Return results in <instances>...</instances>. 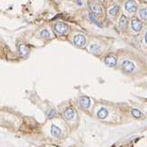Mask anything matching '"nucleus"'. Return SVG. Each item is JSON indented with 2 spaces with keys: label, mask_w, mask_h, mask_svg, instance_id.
<instances>
[{
  "label": "nucleus",
  "mask_w": 147,
  "mask_h": 147,
  "mask_svg": "<svg viewBox=\"0 0 147 147\" xmlns=\"http://www.w3.org/2000/svg\"><path fill=\"white\" fill-rule=\"evenodd\" d=\"M54 30L60 35H65L69 33V26L64 23H57L54 26Z\"/></svg>",
  "instance_id": "obj_1"
},
{
  "label": "nucleus",
  "mask_w": 147,
  "mask_h": 147,
  "mask_svg": "<svg viewBox=\"0 0 147 147\" xmlns=\"http://www.w3.org/2000/svg\"><path fill=\"white\" fill-rule=\"evenodd\" d=\"M134 68H135V66L133 61H128V60L123 61L122 69L125 73H132L134 70Z\"/></svg>",
  "instance_id": "obj_2"
},
{
  "label": "nucleus",
  "mask_w": 147,
  "mask_h": 147,
  "mask_svg": "<svg viewBox=\"0 0 147 147\" xmlns=\"http://www.w3.org/2000/svg\"><path fill=\"white\" fill-rule=\"evenodd\" d=\"M124 7H125V10H126L128 13L133 14V13H135L136 9H137V4H136L135 1H133V0H128V1H126V3H125Z\"/></svg>",
  "instance_id": "obj_3"
},
{
  "label": "nucleus",
  "mask_w": 147,
  "mask_h": 147,
  "mask_svg": "<svg viewBox=\"0 0 147 147\" xmlns=\"http://www.w3.org/2000/svg\"><path fill=\"white\" fill-rule=\"evenodd\" d=\"M73 43L79 47H83L86 43V37L83 34H77L73 39Z\"/></svg>",
  "instance_id": "obj_4"
},
{
  "label": "nucleus",
  "mask_w": 147,
  "mask_h": 147,
  "mask_svg": "<svg viewBox=\"0 0 147 147\" xmlns=\"http://www.w3.org/2000/svg\"><path fill=\"white\" fill-rule=\"evenodd\" d=\"M131 26H132V29L134 31V32H140L141 29H142V23H141V21H139L138 19H133L131 22Z\"/></svg>",
  "instance_id": "obj_5"
},
{
  "label": "nucleus",
  "mask_w": 147,
  "mask_h": 147,
  "mask_svg": "<svg viewBox=\"0 0 147 147\" xmlns=\"http://www.w3.org/2000/svg\"><path fill=\"white\" fill-rule=\"evenodd\" d=\"M79 105L83 108H88L90 106V99L87 97H82L79 98Z\"/></svg>",
  "instance_id": "obj_6"
},
{
  "label": "nucleus",
  "mask_w": 147,
  "mask_h": 147,
  "mask_svg": "<svg viewBox=\"0 0 147 147\" xmlns=\"http://www.w3.org/2000/svg\"><path fill=\"white\" fill-rule=\"evenodd\" d=\"M18 52L21 56H26L29 53V48L25 44H20L18 46Z\"/></svg>",
  "instance_id": "obj_7"
},
{
  "label": "nucleus",
  "mask_w": 147,
  "mask_h": 147,
  "mask_svg": "<svg viewBox=\"0 0 147 147\" xmlns=\"http://www.w3.org/2000/svg\"><path fill=\"white\" fill-rule=\"evenodd\" d=\"M64 116L67 120H71L75 116V111L72 108H67L64 111Z\"/></svg>",
  "instance_id": "obj_8"
},
{
  "label": "nucleus",
  "mask_w": 147,
  "mask_h": 147,
  "mask_svg": "<svg viewBox=\"0 0 147 147\" xmlns=\"http://www.w3.org/2000/svg\"><path fill=\"white\" fill-rule=\"evenodd\" d=\"M105 63L108 67H114L116 64V59L113 56H107L105 59Z\"/></svg>",
  "instance_id": "obj_9"
},
{
  "label": "nucleus",
  "mask_w": 147,
  "mask_h": 147,
  "mask_svg": "<svg viewBox=\"0 0 147 147\" xmlns=\"http://www.w3.org/2000/svg\"><path fill=\"white\" fill-rule=\"evenodd\" d=\"M119 27L121 30H125V28H126L127 26V18H126V16H121V18H120V21H119Z\"/></svg>",
  "instance_id": "obj_10"
},
{
  "label": "nucleus",
  "mask_w": 147,
  "mask_h": 147,
  "mask_svg": "<svg viewBox=\"0 0 147 147\" xmlns=\"http://www.w3.org/2000/svg\"><path fill=\"white\" fill-rule=\"evenodd\" d=\"M107 115H108V111H107L106 108H105V107L100 108L99 111L97 112V116H98L100 119H105V118L107 116Z\"/></svg>",
  "instance_id": "obj_11"
},
{
  "label": "nucleus",
  "mask_w": 147,
  "mask_h": 147,
  "mask_svg": "<svg viewBox=\"0 0 147 147\" xmlns=\"http://www.w3.org/2000/svg\"><path fill=\"white\" fill-rule=\"evenodd\" d=\"M89 52L93 54L98 55L100 53V47L97 44H92L89 48Z\"/></svg>",
  "instance_id": "obj_12"
},
{
  "label": "nucleus",
  "mask_w": 147,
  "mask_h": 147,
  "mask_svg": "<svg viewBox=\"0 0 147 147\" xmlns=\"http://www.w3.org/2000/svg\"><path fill=\"white\" fill-rule=\"evenodd\" d=\"M51 132H52V134L53 136H59L61 134V131L59 127L55 125V124H52V127H51Z\"/></svg>",
  "instance_id": "obj_13"
},
{
  "label": "nucleus",
  "mask_w": 147,
  "mask_h": 147,
  "mask_svg": "<svg viewBox=\"0 0 147 147\" xmlns=\"http://www.w3.org/2000/svg\"><path fill=\"white\" fill-rule=\"evenodd\" d=\"M91 10H92V12L94 14L101 16L102 8H101V7H99L98 5H91Z\"/></svg>",
  "instance_id": "obj_14"
},
{
  "label": "nucleus",
  "mask_w": 147,
  "mask_h": 147,
  "mask_svg": "<svg viewBox=\"0 0 147 147\" xmlns=\"http://www.w3.org/2000/svg\"><path fill=\"white\" fill-rule=\"evenodd\" d=\"M119 9H120L119 6H118V5H115V6H114L112 8H110V9L108 10V14L110 15V16H115V15L118 13Z\"/></svg>",
  "instance_id": "obj_15"
},
{
  "label": "nucleus",
  "mask_w": 147,
  "mask_h": 147,
  "mask_svg": "<svg viewBox=\"0 0 147 147\" xmlns=\"http://www.w3.org/2000/svg\"><path fill=\"white\" fill-rule=\"evenodd\" d=\"M139 14H140V17L142 20L147 21V7L142 8V9L140 10V12H139Z\"/></svg>",
  "instance_id": "obj_16"
},
{
  "label": "nucleus",
  "mask_w": 147,
  "mask_h": 147,
  "mask_svg": "<svg viewBox=\"0 0 147 147\" xmlns=\"http://www.w3.org/2000/svg\"><path fill=\"white\" fill-rule=\"evenodd\" d=\"M88 17H89V19H90L91 21H92V23L96 24L97 25H98V26H101V24L97 21V19L96 18V15L94 14V13H89L88 14Z\"/></svg>",
  "instance_id": "obj_17"
},
{
  "label": "nucleus",
  "mask_w": 147,
  "mask_h": 147,
  "mask_svg": "<svg viewBox=\"0 0 147 147\" xmlns=\"http://www.w3.org/2000/svg\"><path fill=\"white\" fill-rule=\"evenodd\" d=\"M131 113H132V115H133L135 118H140L141 116H142V112H141V111H139L138 109H132V110H131Z\"/></svg>",
  "instance_id": "obj_18"
},
{
  "label": "nucleus",
  "mask_w": 147,
  "mask_h": 147,
  "mask_svg": "<svg viewBox=\"0 0 147 147\" xmlns=\"http://www.w3.org/2000/svg\"><path fill=\"white\" fill-rule=\"evenodd\" d=\"M41 35L43 37V38H45V39H50L51 38L50 33H49V31H48V30H46V29H44V30H43V31H42Z\"/></svg>",
  "instance_id": "obj_19"
},
{
  "label": "nucleus",
  "mask_w": 147,
  "mask_h": 147,
  "mask_svg": "<svg viewBox=\"0 0 147 147\" xmlns=\"http://www.w3.org/2000/svg\"><path fill=\"white\" fill-rule=\"evenodd\" d=\"M54 115H55V111L54 110H52V111H51V113L49 114V115H48V117L52 118V116H54Z\"/></svg>",
  "instance_id": "obj_20"
},
{
  "label": "nucleus",
  "mask_w": 147,
  "mask_h": 147,
  "mask_svg": "<svg viewBox=\"0 0 147 147\" xmlns=\"http://www.w3.org/2000/svg\"><path fill=\"white\" fill-rule=\"evenodd\" d=\"M144 41H145V43H147V31H146V33H145V37H144Z\"/></svg>",
  "instance_id": "obj_21"
},
{
  "label": "nucleus",
  "mask_w": 147,
  "mask_h": 147,
  "mask_svg": "<svg viewBox=\"0 0 147 147\" xmlns=\"http://www.w3.org/2000/svg\"><path fill=\"white\" fill-rule=\"evenodd\" d=\"M97 1H98V2H99V3H102V2H103V1H104V0H97Z\"/></svg>",
  "instance_id": "obj_22"
}]
</instances>
